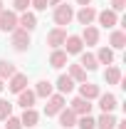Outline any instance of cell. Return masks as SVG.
Wrapping results in <instances>:
<instances>
[{
  "label": "cell",
  "instance_id": "cell-8",
  "mask_svg": "<svg viewBox=\"0 0 126 129\" xmlns=\"http://www.w3.org/2000/svg\"><path fill=\"white\" fill-rule=\"evenodd\" d=\"M64 52H67V55H79V52H84L82 37H79V35H67V40H64Z\"/></svg>",
  "mask_w": 126,
  "mask_h": 129
},
{
  "label": "cell",
  "instance_id": "cell-21",
  "mask_svg": "<svg viewBox=\"0 0 126 129\" xmlns=\"http://www.w3.org/2000/svg\"><path fill=\"white\" fill-rule=\"evenodd\" d=\"M109 45H111V50H124L126 47V32L124 30H114L109 35Z\"/></svg>",
  "mask_w": 126,
  "mask_h": 129
},
{
  "label": "cell",
  "instance_id": "cell-13",
  "mask_svg": "<svg viewBox=\"0 0 126 129\" xmlns=\"http://www.w3.org/2000/svg\"><path fill=\"white\" fill-rule=\"evenodd\" d=\"M101 94V89H99V84H92V82H82L79 84V97L82 99H96V97Z\"/></svg>",
  "mask_w": 126,
  "mask_h": 129
},
{
  "label": "cell",
  "instance_id": "cell-25",
  "mask_svg": "<svg viewBox=\"0 0 126 129\" xmlns=\"http://www.w3.org/2000/svg\"><path fill=\"white\" fill-rule=\"evenodd\" d=\"M67 75H69L74 82H79V84L87 82V70H84L82 64H69V72H67Z\"/></svg>",
  "mask_w": 126,
  "mask_h": 129
},
{
  "label": "cell",
  "instance_id": "cell-6",
  "mask_svg": "<svg viewBox=\"0 0 126 129\" xmlns=\"http://www.w3.org/2000/svg\"><path fill=\"white\" fill-rule=\"evenodd\" d=\"M96 99H99V109H101V114H114V109L119 107V99L111 94V92H106V94H99Z\"/></svg>",
  "mask_w": 126,
  "mask_h": 129
},
{
  "label": "cell",
  "instance_id": "cell-19",
  "mask_svg": "<svg viewBox=\"0 0 126 129\" xmlns=\"http://www.w3.org/2000/svg\"><path fill=\"white\" fill-rule=\"evenodd\" d=\"M104 82H106V84H121V70H119L116 64H109V67L104 70Z\"/></svg>",
  "mask_w": 126,
  "mask_h": 129
},
{
  "label": "cell",
  "instance_id": "cell-12",
  "mask_svg": "<svg viewBox=\"0 0 126 129\" xmlns=\"http://www.w3.org/2000/svg\"><path fill=\"white\" fill-rule=\"evenodd\" d=\"M96 20H99V25L101 27H114V25H119V13H114V10H101V13H96Z\"/></svg>",
  "mask_w": 126,
  "mask_h": 129
},
{
  "label": "cell",
  "instance_id": "cell-34",
  "mask_svg": "<svg viewBox=\"0 0 126 129\" xmlns=\"http://www.w3.org/2000/svg\"><path fill=\"white\" fill-rule=\"evenodd\" d=\"M114 129H126V119H121V122H116V127Z\"/></svg>",
  "mask_w": 126,
  "mask_h": 129
},
{
  "label": "cell",
  "instance_id": "cell-5",
  "mask_svg": "<svg viewBox=\"0 0 126 129\" xmlns=\"http://www.w3.org/2000/svg\"><path fill=\"white\" fill-rule=\"evenodd\" d=\"M45 40H47V45L52 50H57V47H62V45H64V40H67V30H64V27H52V30L47 32Z\"/></svg>",
  "mask_w": 126,
  "mask_h": 129
},
{
  "label": "cell",
  "instance_id": "cell-1",
  "mask_svg": "<svg viewBox=\"0 0 126 129\" xmlns=\"http://www.w3.org/2000/svg\"><path fill=\"white\" fill-rule=\"evenodd\" d=\"M52 20H54V25H57V27H64V25H69V22L74 20V10H72V5H67V3H59V5H54Z\"/></svg>",
  "mask_w": 126,
  "mask_h": 129
},
{
  "label": "cell",
  "instance_id": "cell-35",
  "mask_svg": "<svg viewBox=\"0 0 126 129\" xmlns=\"http://www.w3.org/2000/svg\"><path fill=\"white\" fill-rule=\"evenodd\" d=\"M79 5H82V8H84V5H92V0H77Z\"/></svg>",
  "mask_w": 126,
  "mask_h": 129
},
{
  "label": "cell",
  "instance_id": "cell-14",
  "mask_svg": "<svg viewBox=\"0 0 126 129\" xmlns=\"http://www.w3.org/2000/svg\"><path fill=\"white\" fill-rule=\"evenodd\" d=\"M57 117H59V127H62V129H72V127H77V114L72 112L69 107H64V109L57 114Z\"/></svg>",
  "mask_w": 126,
  "mask_h": 129
},
{
  "label": "cell",
  "instance_id": "cell-30",
  "mask_svg": "<svg viewBox=\"0 0 126 129\" xmlns=\"http://www.w3.org/2000/svg\"><path fill=\"white\" fill-rule=\"evenodd\" d=\"M5 129H22V122H20V117L10 114V117L5 119Z\"/></svg>",
  "mask_w": 126,
  "mask_h": 129
},
{
  "label": "cell",
  "instance_id": "cell-4",
  "mask_svg": "<svg viewBox=\"0 0 126 129\" xmlns=\"http://www.w3.org/2000/svg\"><path fill=\"white\" fill-rule=\"evenodd\" d=\"M0 30L5 32V35L17 30V13L15 10H3L0 13Z\"/></svg>",
  "mask_w": 126,
  "mask_h": 129
},
{
  "label": "cell",
  "instance_id": "cell-11",
  "mask_svg": "<svg viewBox=\"0 0 126 129\" xmlns=\"http://www.w3.org/2000/svg\"><path fill=\"white\" fill-rule=\"evenodd\" d=\"M74 17L79 20V25L87 27V25H92V22L96 20V10L92 8V5H84V8H79V13H74Z\"/></svg>",
  "mask_w": 126,
  "mask_h": 129
},
{
  "label": "cell",
  "instance_id": "cell-17",
  "mask_svg": "<svg viewBox=\"0 0 126 129\" xmlns=\"http://www.w3.org/2000/svg\"><path fill=\"white\" fill-rule=\"evenodd\" d=\"M79 37H82V42H84V45H96V42H99V30H96L94 25H87V27L82 30Z\"/></svg>",
  "mask_w": 126,
  "mask_h": 129
},
{
  "label": "cell",
  "instance_id": "cell-15",
  "mask_svg": "<svg viewBox=\"0 0 126 129\" xmlns=\"http://www.w3.org/2000/svg\"><path fill=\"white\" fill-rule=\"evenodd\" d=\"M32 92H35V97H42V99H47L49 94H54V84H52L49 80H40L37 84H35V89H32Z\"/></svg>",
  "mask_w": 126,
  "mask_h": 129
},
{
  "label": "cell",
  "instance_id": "cell-33",
  "mask_svg": "<svg viewBox=\"0 0 126 129\" xmlns=\"http://www.w3.org/2000/svg\"><path fill=\"white\" fill-rule=\"evenodd\" d=\"M124 8H126V0H111V10L114 13H121Z\"/></svg>",
  "mask_w": 126,
  "mask_h": 129
},
{
  "label": "cell",
  "instance_id": "cell-24",
  "mask_svg": "<svg viewBox=\"0 0 126 129\" xmlns=\"http://www.w3.org/2000/svg\"><path fill=\"white\" fill-rule=\"evenodd\" d=\"M94 57H96L99 64H111V62H114V50H111V47H99Z\"/></svg>",
  "mask_w": 126,
  "mask_h": 129
},
{
  "label": "cell",
  "instance_id": "cell-16",
  "mask_svg": "<svg viewBox=\"0 0 126 129\" xmlns=\"http://www.w3.org/2000/svg\"><path fill=\"white\" fill-rule=\"evenodd\" d=\"M67 57H69V55H67L62 47H57V50H52V55H49V64H52L54 70H62L64 64H69Z\"/></svg>",
  "mask_w": 126,
  "mask_h": 129
},
{
  "label": "cell",
  "instance_id": "cell-32",
  "mask_svg": "<svg viewBox=\"0 0 126 129\" xmlns=\"http://www.w3.org/2000/svg\"><path fill=\"white\" fill-rule=\"evenodd\" d=\"M30 5L37 10V13H42V10H47V0H30Z\"/></svg>",
  "mask_w": 126,
  "mask_h": 129
},
{
  "label": "cell",
  "instance_id": "cell-37",
  "mask_svg": "<svg viewBox=\"0 0 126 129\" xmlns=\"http://www.w3.org/2000/svg\"><path fill=\"white\" fill-rule=\"evenodd\" d=\"M3 89H5V80H0V92H3Z\"/></svg>",
  "mask_w": 126,
  "mask_h": 129
},
{
  "label": "cell",
  "instance_id": "cell-29",
  "mask_svg": "<svg viewBox=\"0 0 126 129\" xmlns=\"http://www.w3.org/2000/svg\"><path fill=\"white\" fill-rule=\"evenodd\" d=\"M10 114H13V102H8V99H0V122H5Z\"/></svg>",
  "mask_w": 126,
  "mask_h": 129
},
{
  "label": "cell",
  "instance_id": "cell-22",
  "mask_svg": "<svg viewBox=\"0 0 126 129\" xmlns=\"http://www.w3.org/2000/svg\"><path fill=\"white\" fill-rule=\"evenodd\" d=\"M35 99H37V97H35L32 89H22V92L17 94V104H20L22 109H30V107H35Z\"/></svg>",
  "mask_w": 126,
  "mask_h": 129
},
{
  "label": "cell",
  "instance_id": "cell-31",
  "mask_svg": "<svg viewBox=\"0 0 126 129\" xmlns=\"http://www.w3.org/2000/svg\"><path fill=\"white\" fill-rule=\"evenodd\" d=\"M30 8V0H13V10L15 13H25Z\"/></svg>",
  "mask_w": 126,
  "mask_h": 129
},
{
  "label": "cell",
  "instance_id": "cell-3",
  "mask_svg": "<svg viewBox=\"0 0 126 129\" xmlns=\"http://www.w3.org/2000/svg\"><path fill=\"white\" fill-rule=\"evenodd\" d=\"M64 109V94H49L47 97V104H45V114L47 117H57V114Z\"/></svg>",
  "mask_w": 126,
  "mask_h": 129
},
{
  "label": "cell",
  "instance_id": "cell-20",
  "mask_svg": "<svg viewBox=\"0 0 126 129\" xmlns=\"http://www.w3.org/2000/svg\"><path fill=\"white\" fill-rule=\"evenodd\" d=\"M54 87H57V92H59V94H69V92L74 89V80H72L69 75H59Z\"/></svg>",
  "mask_w": 126,
  "mask_h": 129
},
{
  "label": "cell",
  "instance_id": "cell-27",
  "mask_svg": "<svg viewBox=\"0 0 126 129\" xmlns=\"http://www.w3.org/2000/svg\"><path fill=\"white\" fill-rule=\"evenodd\" d=\"M116 127V117L114 114H101L96 119V129H114Z\"/></svg>",
  "mask_w": 126,
  "mask_h": 129
},
{
  "label": "cell",
  "instance_id": "cell-7",
  "mask_svg": "<svg viewBox=\"0 0 126 129\" xmlns=\"http://www.w3.org/2000/svg\"><path fill=\"white\" fill-rule=\"evenodd\" d=\"M8 89H10L13 94H20L22 89H27V75H22V72H15V75L8 80Z\"/></svg>",
  "mask_w": 126,
  "mask_h": 129
},
{
  "label": "cell",
  "instance_id": "cell-36",
  "mask_svg": "<svg viewBox=\"0 0 126 129\" xmlns=\"http://www.w3.org/2000/svg\"><path fill=\"white\" fill-rule=\"evenodd\" d=\"M59 3H64V0H47V5H59Z\"/></svg>",
  "mask_w": 126,
  "mask_h": 129
},
{
  "label": "cell",
  "instance_id": "cell-10",
  "mask_svg": "<svg viewBox=\"0 0 126 129\" xmlns=\"http://www.w3.org/2000/svg\"><path fill=\"white\" fill-rule=\"evenodd\" d=\"M69 109L77 114V117L92 114V102H89V99H82V97H74V99H72V104H69Z\"/></svg>",
  "mask_w": 126,
  "mask_h": 129
},
{
  "label": "cell",
  "instance_id": "cell-38",
  "mask_svg": "<svg viewBox=\"0 0 126 129\" xmlns=\"http://www.w3.org/2000/svg\"><path fill=\"white\" fill-rule=\"evenodd\" d=\"M3 10H5V3H3V0H0V13H3Z\"/></svg>",
  "mask_w": 126,
  "mask_h": 129
},
{
  "label": "cell",
  "instance_id": "cell-23",
  "mask_svg": "<svg viewBox=\"0 0 126 129\" xmlns=\"http://www.w3.org/2000/svg\"><path fill=\"white\" fill-rule=\"evenodd\" d=\"M82 57H79V64L87 70V72H94L96 67H99V62H96V57L92 55V52H79Z\"/></svg>",
  "mask_w": 126,
  "mask_h": 129
},
{
  "label": "cell",
  "instance_id": "cell-26",
  "mask_svg": "<svg viewBox=\"0 0 126 129\" xmlns=\"http://www.w3.org/2000/svg\"><path fill=\"white\" fill-rule=\"evenodd\" d=\"M15 72H17V67H15L13 62H8V60H0V80H10Z\"/></svg>",
  "mask_w": 126,
  "mask_h": 129
},
{
  "label": "cell",
  "instance_id": "cell-18",
  "mask_svg": "<svg viewBox=\"0 0 126 129\" xmlns=\"http://www.w3.org/2000/svg\"><path fill=\"white\" fill-rule=\"evenodd\" d=\"M20 122H22V127H37V122H40V114L35 112V107H30V109H22V114H20Z\"/></svg>",
  "mask_w": 126,
  "mask_h": 129
},
{
  "label": "cell",
  "instance_id": "cell-28",
  "mask_svg": "<svg viewBox=\"0 0 126 129\" xmlns=\"http://www.w3.org/2000/svg\"><path fill=\"white\" fill-rule=\"evenodd\" d=\"M77 127H79V129H96V119L92 117V114L77 117Z\"/></svg>",
  "mask_w": 126,
  "mask_h": 129
},
{
  "label": "cell",
  "instance_id": "cell-2",
  "mask_svg": "<svg viewBox=\"0 0 126 129\" xmlns=\"http://www.w3.org/2000/svg\"><path fill=\"white\" fill-rule=\"evenodd\" d=\"M10 42H13V50H15V52H27V50H30V45H32L30 32L22 30V27H17V30L10 32Z\"/></svg>",
  "mask_w": 126,
  "mask_h": 129
},
{
  "label": "cell",
  "instance_id": "cell-9",
  "mask_svg": "<svg viewBox=\"0 0 126 129\" xmlns=\"http://www.w3.org/2000/svg\"><path fill=\"white\" fill-rule=\"evenodd\" d=\"M17 27H22V30L32 32L35 27H37V15H35V13H30V10L20 13V15H17Z\"/></svg>",
  "mask_w": 126,
  "mask_h": 129
}]
</instances>
